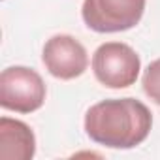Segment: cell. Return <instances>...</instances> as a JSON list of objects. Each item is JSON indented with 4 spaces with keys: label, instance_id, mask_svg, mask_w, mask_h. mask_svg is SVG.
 Wrapping results in <instances>:
<instances>
[{
    "label": "cell",
    "instance_id": "cell-1",
    "mask_svg": "<svg viewBox=\"0 0 160 160\" xmlns=\"http://www.w3.org/2000/svg\"><path fill=\"white\" fill-rule=\"evenodd\" d=\"M152 128L149 108L136 98H109L89 108L85 115L87 136L109 149H134Z\"/></svg>",
    "mask_w": 160,
    "mask_h": 160
},
{
    "label": "cell",
    "instance_id": "cell-2",
    "mask_svg": "<svg viewBox=\"0 0 160 160\" xmlns=\"http://www.w3.org/2000/svg\"><path fill=\"white\" fill-rule=\"evenodd\" d=\"M47 96L42 75L27 66H10L0 73V106L15 113L38 111Z\"/></svg>",
    "mask_w": 160,
    "mask_h": 160
},
{
    "label": "cell",
    "instance_id": "cell-3",
    "mask_svg": "<svg viewBox=\"0 0 160 160\" xmlns=\"http://www.w3.org/2000/svg\"><path fill=\"white\" fill-rule=\"evenodd\" d=\"M141 70L139 55L122 42H106L92 55V72L108 89H126L136 83Z\"/></svg>",
    "mask_w": 160,
    "mask_h": 160
},
{
    "label": "cell",
    "instance_id": "cell-4",
    "mask_svg": "<svg viewBox=\"0 0 160 160\" xmlns=\"http://www.w3.org/2000/svg\"><path fill=\"white\" fill-rule=\"evenodd\" d=\"M145 2L147 0H83L81 17L94 32H124L141 21Z\"/></svg>",
    "mask_w": 160,
    "mask_h": 160
},
{
    "label": "cell",
    "instance_id": "cell-5",
    "mask_svg": "<svg viewBox=\"0 0 160 160\" xmlns=\"http://www.w3.org/2000/svg\"><path fill=\"white\" fill-rule=\"evenodd\" d=\"M45 70L62 81L83 75L89 66V55L83 43L70 34H57L49 38L42 51Z\"/></svg>",
    "mask_w": 160,
    "mask_h": 160
},
{
    "label": "cell",
    "instance_id": "cell-6",
    "mask_svg": "<svg viewBox=\"0 0 160 160\" xmlns=\"http://www.w3.org/2000/svg\"><path fill=\"white\" fill-rule=\"evenodd\" d=\"M36 154V138L30 126L23 121L0 119V158L2 160H30Z\"/></svg>",
    "mask_w": 160,
    "mask_h": 160
},
{
    "label": "cell",
    "instance_id": "cell-7",
    "mask_svg": "<svg viewBox=\"0 0 160 160\" xmlns=\"http://www.w3.org/2000/svg\"><path fill=\"white\" fill-rule=\"evenodd\" d=\"M141 85H143V92L160 106V58L152 60L147 70L143 72V79H141Z\"/></svg>",
    "mask_w": 160,
    "mask_h": 160
}]
</instances>
